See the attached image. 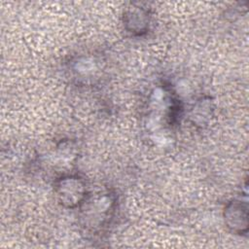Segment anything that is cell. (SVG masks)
Segmentation results:
<instances>
[{"label": "cell", "instance_id": "obj_1", "mask_svg": "<svg viewBox=\"0 0 249 249\" xmlns=\"http://www.w3.org/2000/svg\"><path fill=\"white\" fill-rule=\"evenodd\" d=\"M80 224L89 233L102 232L111 223L116 209V196L109 191L89 193L86 199L78 207Z\"/></svg>", "mask_w": 249, "mask_h": 249}, {"label": "cell", "instance_id": "obj_2", "mask_svg": "<svg viewBox=\"0 0 249 249\" xmlns=\"http://www.w3.org/2000/svg\"><path fill=\"white\" fill-rule=\"evenodd\" d=\"M54 193L62 206L76 208L82 204L89 192L83 178L75 174H63L54 181Z\"/></svg>", "mask_w": 249, "mask_h": 249}, {"label": "cell", "instance_id": "obj_3", "mask_svg": "<svg viewBox=\"0 0 249 249\" xmlns=\"http://www.w3.org/2000/svg\"><path fill=\"white\" fill-rule=\"evenodd\" d=\"M226 226L234 233L243 234L248 231V205L246 201L232 200L224 209Z\"/></svg>", "mask_w": 249, "mask_h": 249}, {"label": "cell", "instance_id": "obj_4", "mask_svg": "<svg viewBox=\"0 0 249 249\" xmlns=\"http://www.w3.org/2000/svg\"><path fill=\"white\" fill-rule=\"evenodd\" d=\"M151 15L148 9L141 5L132 4L124 13V24L127 32L134 36L145 34L150 25Z\"/></svg>", "mask_w": 249, "mask_h": 249}]
</instances>
